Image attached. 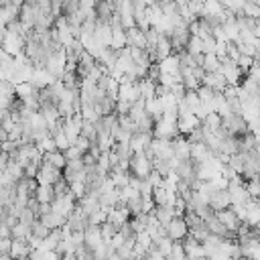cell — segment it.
<instances>
[{"mask_svg":"<svg viewBox=\"0 0 260 260\" xmlns=\"http://www.w3.org/2000/svg\"><path fill=\"white\" fill-rule=\"evenodd\" d=\"M128 173L136 179H146L152 173V160L146 158L144 152H134L130 156V165H128Z\"/></svg>","mask_w":260,"mask_h":260,"instance_id":"6da1fadb","label":"cell"},{"mask_svg":"<svg viewBox=\"0 0 260 260\" xmlns=\"http://www.w3.org/2000/svg\"><path fill=\"white\" fill-rule=\"evenodd\" d=\"M189 39H191V32H189V26L185 22L173 26L171 32H169V41H171L173 53H183L185 47H187V43H189Z\"/></svg>","mask_w":260,"mask_h":260,"instance_id":"7a4b0ae2","label":"cell"},{"mask_svg":"<svg viewBox=\"0 0 260 260\" xmlns=\"http://www.w3.org/2000/svg\"><path fill=\"white\" fill-rule=\"evenodd\" d=\"M61 177H63V171H59V169H55L53 165H49V162L41 160L35 181H37L39 185H55Z\"/></svg>","mask_w":260,"mask_h":260,"instance_id":"3957f363","label":"cell"},{"mask_svg":"<svg viewBox=\"0 0 260 260\" xmlns=\"http://www.w3.org/2000/svg\"><path fill=\"white\" fill-rule=\"evenodd\" d=\"M67 228L71 230V232H85L87 228H89V215L79 207V205H75V209L69 213V217H67Z\"/></svg>","mask_w":260,"mask_h":260,"instance_id":"277c9868","label":"cell"},{"mask_svg":"<svg viewBox=\"0 0 260 260\" xmlns=\"http://www.w3.org/2000/svg\"><path fill=\"white\" fill-rule=\"evenodd\" d=\"M165 232H167V236L173 242H183L189 236V228H187V223H185L183 217H173L171 223L165 228Z\"/></svg>","mask_w":260,"mask_h":260,"instance_id":"5b68a950","label":"cell"},{"mask_svg":"<svg viewBox=\"0 0 260 260\" xmlns=\"http://www.w3.org/2000/svg\"><path fill=\"white\" fill-rule=\"evenodd\" d=\"M150 148H152V152H154V158L169 160V158L173 156V140L152 138V140H150Z\"/></svg>","mask_w":260,"mask_h":260,"instance_id":"8992f818","label":"cell"},{"mask_svg":"<svg viewBox=\"0 0 260 260\" xmlns=\"http://www.w3.org/2000/svg\"><path fill=\"white\" fill-rule=\"evenodd\" d=\"M207 205L213 209V211H221V209H228L232 205V197H230V191L223 189V191H213L207 199Z\"/></svg>","mask_w":260,"mask_h":260,"instance_id":"52a82bcc","label":"cell"},{"mask_svg":"<svg viewBox=\"0 0 260 260\" xmlns=\"http://www.w3.org/2000/svg\"><path fill=\"white\" fill-rule=\"evenodd\" d=\"M201 85L213 89L215 93H223V89L228 87V83H225V79H223V75H221L219 71H217V73H205V75L201 77Z\"/></svg>","mask_w":260,"mask_h":260,"instance_id":"ba28073f","label":"cell"},{"mask_svg":"<svg viewBox=\"0 0 260 260\" xmlns=\"http://www.w3.org/2000/svg\"><path fill=\"white\" fill-rule=\"evenodd\" d=\"M173 156L177 160H189L191 158V144L187 142V138L183 134H179L173 140Z\"/></svg>","mask_w":260,"mask_h":260,"instance_id":"9c48e42d","label":"cell"},{"mask_svg":"<svg viewBox=\"0 0 260 260\" xmlns=\"http://www.w3.org/2000/svg\"><path fill=\"white\" fill-rule=\"evenodd\" d=\"M30 252H32V248L28 246L26 240H12V244H10V252H8V254H10L12 260H28Z\"/></svg>","mask_w":260,"mask_h":260,"instance_id":"30bf717a","label":"cell"},{"mask_svg":"<svg viewBox=\"0 0 260 260\" xmlns=\"http://www.w3.org/2000/svg\"><path fill=\"white\" fill-rule=\"evenodd\" d=\"M102 242H104V240H102L100 225H89V228L83 232V246H85L89 252H93Z\"/></svg>","mask_w":260,"mask_h":260,"instance_id":"8fae6325","label":"cell"},{"mask_svg":"<svg viewBox=\"0 0 260 260\" xmlns=\"http://www.w3.org/2000/svg\"><path fill=\"white\" fill-rule=\"evenodd\" d=\"M244 207H246V219H244V221H246L250 228L260 225V201L248 199V201L244 203Z\"/></svg>","mask_w":260,"mask_h":260,"instance_id":"7c38bea8","label":"cell"},{"mask_svg":"<svg viewBox=\"0 0 260 260\" xmlns=\"http://www.w3.org/2000/svg\"><path fill=\"white\" fill-rule=\"evenodd\" d=\"M118 100H124L128 102L130 106L134 102L140 100V91H138V85L136 83H120V89H118Z\"/></svg>","mask_w":260,"mask_h":260,"instance_id":"4fadbf2b","label":"cell"},{"mask_svg":"<svg viewBox=\"0 0 260 260\" xmlns=\"http://www.w3.org/2000/svg\"><path fill=\"white\" fill-rule=\"evenodd\" d=\"M211 156H215V154L209 150V146H207L205 142H195V144H191V160H193V162H205V160H209Z\"/></svg>","mask_w":260,"mask_h":260,"instance_id":"5bb4252c","label":"cell"},{"mask_svg":"<svg viewBox=\"0 0 260 260\" xmlns=\"http://www.w3.org/2000/svg\"><path fill=\"white\" fill-rule=\"evenodd\" d=\"M41 219V223L45 225V228H49V230H57V228H63L65 223H67V217H63L61 213H57V211H47L45 215H41L39 217Z\"/></svg>","mask_w":260,"mask_h":260,"instance_id":"9a60e30c","label":"cell"},{"mask_svg":"<svg viewBox=\"0 0 260 260\" xmlns=\"http://www.w3.org/2000/svg\"><path fill=\"white\" fill-rule=\"evenodd\" d=\"M158 69L162 75H179V55L173 53L162 61H158Z\"/></svg>","mask_w":260,"mask_h":260,"instance_id":"2e32d148","label":"cell"},{"mask_svg":"<svg viewBox=\"0 0 260 260\" xmlns=\"http://www.w3.org/2000/svg\"><path fill=\"white\" fill-rule=\"evenodd\" d=\"M150 140H152V134H148V132H134L132 136H130V148H132V152H142L148 144H150Z\"/></svg>","mask_w":260,"mask_h":260,"instance_id":"e0dca14e","label":"cell"},{"mask_svg":"<svg viewBox=\"0 0 260 260\" xmlns=\"http://www.w3.org/2000/svg\"><path fill=\"white\" fill-rule=\"evenodd\" d=\"M215 217L230 230V232H236L238 230V225L242 223L238 217H236V213L232 211V207H228V209H221V211H215Z\"/></svg>","mask_w":260,"mask_h":260,"instance_id":"ac0fdd59","label":"cell"},{"mask_svg":"<svg viewBox=\"0 0 260 260\" xmlns=\"http://www.w3.org/2000/svg\"><path fill=\"white\" fill-rule=\"evenodd\" d=\"M136 85H138L140 98H142L144 102H148V100L156 98V81H152V79L144 77V79H138V81H136Z\"/></svg>","mask_w":260,"mask_h":260,"instance_id":"d6986e66","label":"cell"},{"mask_svg":"<svg viewBox=\"0 0 260 260\" xmlns=\"http://www.w3.org/2000/svg\"><path fill=\"white\" fill-rule=\"evenodd\" d=\"M154 53H156V61H162L165 57L173 55V47H171V41H169V35L160 32L158 35V41H156V47H154Z\"/></svg>","mask_w":260,"mask_h":260,"instance_id":"ffe728a7","label":"cell"},{"mask_svg":"<svg viewBox=\"0 0 260 260\" xmlns=\"http://www.w3.org/2000/svg\"><path fill=\"white\" fill-rule=\"evenodd\" d=\"M201 128H203L205 132H211V134L219 132V130H221V116L215 114V112L207 114V116L201 120Z\"/></svg>","mask_w":260,"mask_h":260,"instance_id":"44dd1931","label":"cell"},{"mask_svg":"<svg viewBox=\"0 0 260 260\" xmlns=\"http://www.w3.org/2000/svg\"><path fill=\"white\" fill-rule=\"evenodd\" d=\"M152 215L158 219V223H160L162 228H167V225L171 223V219L175 217V209H173L171 205H158V207H154Z\"/></svg>","mask_w":260,"mask_h":260,"instance_id":"7402d4cb","label":"cell"},{"mask_svg":"<svg viewBox=\"0 0 260 260\" xmlns=\"http://www.w3.org/2000/svg\"><path fill=\"white\" fill-rule=\"evenodd\" d=\"M126 39H128V47H138V49H146V37L140 28H130L126 30Z\"/></svg>","mask_w":260,"mask_h":260,"instance_id":"603a6c76","label":"cell"},{"mask_svg":"<svg viewBox=\"0 0 260 260\" xmlns=\"http://www.w3.org/2000/svg\"><path fill=\"white\" fill-rule=\"evenodd\" d=\"M35 199L39 203H53L55 199V189L53 185H39L37 191H35Z\"/></svg>","mask_w":260,"mask_h":260,"instance_id":"cb8c5ba5","label":"cell"},{"mask_svg":"<svg viewBox=\"0 0 260 260\" xmlns=\"http://www.w3.org/2000/svg\"><path fill=\"white\" fill-rule=\"evenodd\" d=\"M219 67H221V61L215 57V53H207V55H203L201 69H203L205 73H217Z\"/></svg>","mask_w":260,"mask_h":260,"instance_id":"d4e9b609","label":"cell"},{"mask_svg":"<svg viewBox=\"0 0 260 260\" xmlns=\"http://www.w3.org/2000/svg\"><path fill=\"white\" fill-rule=\"evenodd\" d=\"M43 160H45V162H49V165H53V167H55V169H59V171H63V169H65V165H67L65 154H63L61 150H53V152H49V154H43Z\"/></svg>","mask_w":260,"mask_h":260,"instance_id":"484cf974","label":"cell"},{"mask_svg":"<svg viewBox=\"0 0 260 260\" xmlns=\"http://www.w3.org/2000/svg\"><path fill=\"white\" fill-rule=\"evenodd\" d=\"M173 244H175V242H173L169 236H160V238H156V240L152 242V246H154V248H156V250H158V252H160L165 258L171 254V248H173Z\"/></svg>","mask_w":260,"mask_h":260,"instance_id":"4316f807","label":"cell"},{"mask_svg":"<svg viewBox=\"0 0 260 260\" xmlns=\"http://www.w3.org/2000/svg\"><path fill=\"white\" fill-rule=\"evenodd\" d=\"M144 112H146V102L140 98L138 102H134V104L130 106V112H128V116H130V120H132V122H138V120L144 116Z\"/></svg>","mask_w":260,"mask_h":260,"instance_id":"83f0119b","label":"cell"},{"mask_svg":"<svg viewBox=\"0 0 260 260\" xmlns=\"http://www.w3.org/2000/svg\"><path fill=\"white\" fill-rule=\"evenodd\" d=\"M185 53H189L191 57H197V55H203V43L199 37H191L187 47H185Z\"/></svg>","mask_w":260,"mask_h":260,"instance_id":"f1b7e54d","label":"cell"},{"mask_svg":"<svg viewBox=\"0 0 260 260\" xmlns=\"http://www.w3.org/2000/svg\"><path fill=\"white\" fill-rule=\"evenodd\" d=\"M254 63H256V61H254V57H250V55H242V53H240V57L236 59V65H238V69L242 71V75H244V77H246V75H248V71L254 67Z\"/></svg>","mask_w":260,"mask_h":260,"instance_id":"f546056e","label":"cell"},{"mask_svg":"<svg viewBox=\"0 0 260 260\" xmlns=\"http://www.w3.org/2000/svg\"><path fill=\"white\" fill-rule=\"evenodd\" d=\"M244 187H246V191H248L250 199H256V201H260V179H258V177H254V179H248V181L244 183Z\"/></svg>","mask_w":260,"mask_h":260,"instance_id":"4dcf8cb0","label":"cell"},{"mask_svg":"<svg viewBox=\"0 0 260 260\" xmlns=\"http://www.w3.org/2000/svg\"><path fill=\"white\" fill-rule=\"evenodd\" d=\"M183 104L195 114V110L201 106V100H199V95H197V91H189L187 89V93H185V98H183Z\"/></svg>","mask_w":260,"mask_h":260,"instance_id":"1f68e13d","label":"cell"},{"mask_svg":"<svg viewBox=\"0 0 260 260\" xmlns=\"http://www.w3.org/2000/svg\"><path fill=\"white\" fill-rule=\"evenodd\" d=\"M37 219H39L37 213H35L32 209H28V207H24V209L20 211V215H18V223H22V225H26V228H32V223H35Z\"/></svg>","mask_w":260,"mask_h":260,"instance_id":"d6a6232c","label":"cell"},{"mask_svg":"<svg viewBox=\"0 0 260 260\" xmlns=\"http://www.w3.org/2000/svg\"><path fill=\"white\" fill-rule=\"evenodd\" d=\"M14 201V187H2L0 185V207H8Z\"/></svg>","mask_w":260,"mask_h":260,"instance_id":"836d02e7","label":"cell"},{"mask_svg":"<svg viewBox=\"0 0 260 260\" xmlns=\"http://www.w3.org/2000/svg\"><path fill=\"white\" fill-rule=\"evenodd\" d=\"M69 193L79 201V199L87 193V187H85V183H83V181H71V183H69Z\"/></svg>","mask_w":260,"mask_h":260,"instance_id":"e575fe53","label":"cell"},{"mask_svg":"<svg viewBox=\"0 0 260 260\" xmlns=\"http://www.w3.org/2000/svg\"><path fill=\"white\" fill-rule=\"evenodd\" d=\"M30 236V228L22 225V223H16L14 228H10V238L12 240H26Z\"/></svg>","mask_w":260,"mask_h":260,"instance_id":"d590c367","label":"cell"},{"mask_svg":"<svg viewBox=\"0 0 260 260\" xmlns=\"http://www.w3.org/2000/svg\"><path fill=\"white\" fill-rule=\"evenodd\" d=\"M37 148H39V152H41V154H49V152L57 150L55 140H53L51 136H45L43 140H39V142H37Z\"/></svg>","mask_w":260,"mask_h":260,"instance_id":"8d00e7d4","label":"cell"},{"mask_svg":"<svg viewBox=\"0 0 260 260\" xmlns=\"http://www.w3.org/2000/svg\"><path fill=\"white\" fill-rule=\"evenodd\" d=\"M49 228H45L43 223H41V219H37L35 223H32V228H30V236H35V238H39V240H45L47 236H49Z\"/></svg>","mask_w":260,"mask_h":260,"instance_id":"74e56055","label":"cell"},{"mask_svg":"<svg viewBox=\"0 0 260 260\" xmlns=\"http://www.w3.org/2000/svg\"><path fill=\"white\" fill-rule=\"evenodd\" d=\"M95 124L93 122H85L83 120V124H81V136H85L89 142H95Z\"/></svg>","mask_w":260,"mask_h":260,"instance_id":"f35d334b","label":"cell"},{"mask_svg":"<svg viewBox=\"0 0 260 260\" xmlns=\"http://www.w3.org/2000/svg\"><path fill=\"white\" fill-rule=\"evenodd\" d=\"M100 232H102V240H104V242H110V240L116 236V232H118V230H116L110 221H104V223L100 225Z\"/></svg>","mask_w":260,"mask_h":260,"instance_id":"ab89813d","label":"cell"},{"mask_svg":"<svg viewBox=\"0 0 260 260\" xmlns=\"http://www.w3.org/2000/svg\"><path fill=\"white\" fill-rule=\"evenodd\" d=\"M71 146H75V148H77V150H79L81 154H85V152L89 150V146H91V142H89V140H87L85 136H81V134H79V136L75 138V142H73Z\"/></svg>","mask_w":260,"mask_h":260,"instance_id":"60d3db41","label":"cell"},{"mask_svg":"<svg viewBox=\"0 0 260 260\" xmlns=\"http://www.w3.org/2000/svg\"><path fill=\"white\" fill-rule=\"evenodd\" d=\"M201 43H203V55H207V53H215L217 41H215V37H213V35H211V37H207V39H201Z\"/></svg>","mask_w":260,"mask_h":260,"instance_id":"b9f144b4","label":"cell"},{"mask_svg":"<svg viewBox=\"0 0 260 260\" xmlns=\"http://www.w3.org/2000/svg\"><path fill=\"white\" fill-rule=\"evenodd\" d=\"M53 189H55V197H57V195H65V193H69V183L61 177V179L53 185Z\"/></svg>","mask_w":260,"mask_h":260,"instance_id":"7bdbcfd3","label":"cell"},{"mask_svg":"<svg viewBox=\"0 0 260 260\" xmlns=\"http://www.w3.org/2000/svg\"><path fill=\"white\" fill-rule=\"evenodd\" d=\"M63 154H65V160H75V158H81V156H83V154H81V152H79L75 146H69V148L63 152Z\"/></svg>","mask_w":260,"mask_h":260,"instance_id":"ee69618b","label":"cell"},{"mask_svg":"<svg viewBox=\"0 0 260 260\" xmlns=\"http://www.w3.org/2000/svg\"><path fill=\"white\" fill-rule=\"evenodd\" d=\"M10 244H12L10 238H0V256L10 252Z\"/></svg>","mask_w":260,"mask_h":260,"instance_id":"f6af8a7d","label":"cell"},{"mask_svg":"<svg viewBox=\"0 0 260 260\" xmlns=\"http://www.w3.org/2000/svg\"><path fill=\"white\" fill-rule=\"evenodd\" d=\"M8 160H10V156H8L6 152H0V173H4V171H6Z\"/></svg>","mask_w":260,"mask_h":260,"instance_id":"bcb514c9","label":"cell"},{"mask_svg":"<svg viewBox=\"0 0 260 260\" xmlns=\"http://www.w3.org/2000/svg\"><path fill=\"white\" fill-rule=\"evenodd\" d=\"M0 238H10V228L4 225V223H0ZM10 240H12V238H10Z\"/></svg>","mask_w":260,"mask_h":260,"instance_id":"7dc6e473","label":"cell"},{"mask_svg":"<svg viewBox=\"0 0 260 260\" xmlns=\"http://www.w3.org/2000/svg\"><path fill=\"white\" fill-rule=\"evenodd\" d=\"M8 114H10V112H8V110H0V124H2V122H4V118H6V116H8Z\"/></svg>","mask_w":260,"mask_h":260,"instance_id":"c3c4849f","label":"cell"},{"mask_svg":"<svg viewBox=\"0 0 260 260\" xmlns=\"http://www.w3.org/2000/svg\"><path fill=\"white\" fill-rule=\"evenodd\" d=\"M10 4H14V6H22L24 4V0H8Z\"/></svg>","mask_w":260,"mask_h":260,"instance_id":"681fc988","label":"cell"},{"mask_svg":"<svg viewBox=\"0 0 260 260\" xmlns=\"http://www.w3.org/2000/svg\"><path fill=\"white\" fill-rule=\"evenodd\" d=\"M0 260H12V258H10V254H2Z\"/></svg>","mask_w":260,"mask_h":260,"instance_id":"f907efd6","label":"cell"},{"mask_svg":"<svg viewBox=\"0 0 260 260\" xmlns=\"http://www.w3.org/2000/svg\"><path fill=\"white\" fill-rule=\"evenodd\" d=\"M0 221H2V207H0Z\"/></svg>","mask_w":260,"mask_h":260,"instance_id":"816d5d0a","label":"cell"},{"mask_svg":"<svg viewBox=\"0 0 260 260\" xmlns=\"http://www.w3.org/2000/svg\"><path fill=\"white\" fill-rule=\"evenodd\" d=\"M201 2H205V0H201Z\"/></svg>","mask_w":260,"mask_h":260,"instance_id":"f5cc1de1","label":"cell"}]
</instances>
